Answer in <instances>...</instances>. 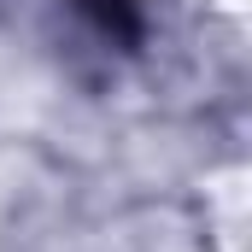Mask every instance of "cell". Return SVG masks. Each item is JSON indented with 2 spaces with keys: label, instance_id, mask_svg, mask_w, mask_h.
<instances>
[{
  "label": "cell",
  "instance_id": "cell-1",
  "mask_svg": "<svg viewBox=\"0 0 252 252\" xmlns=\"http://www.w3.org/2000/svg\"><path fill=\"white\" fill-rule=\"evenodd\" d=\"M106 35H118V41H141V18H135V6L129 0H76Z\"/></svg>",
  "mask_w": 252,
  "mask_h": 252
}]
</instances>
